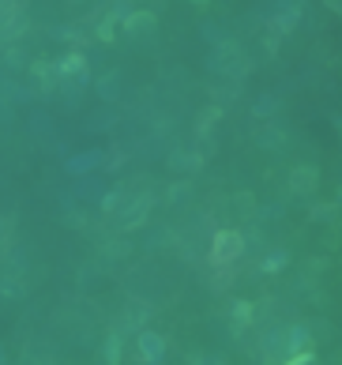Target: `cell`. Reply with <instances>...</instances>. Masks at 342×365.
I'll return each mask as SVG.
<instances>
[{"mask_svg":"<svg viewBox=\"0 0 342 365\" xmlns=\"http://www.w3.org/2000/svg\"><path fill=\"white\" fill-rule=\"evenodd\" d=\"M151 27H154V16H151V12L128 16V30H151Z\"/></svg>","mask_w":342,"mask_h":365,"instance_id":"277c9868","label":"cell"},{"mask_svg":"<svg viewBox=\"0 0 342 365\" xmlns=\"http://www.w3.org/2000/svg\"><path fill=\"white\" fill-rule=\"evenodd\" d=\"M293 192H312L316 185H319V173L316 170H293Z\"/></svg>","mask_w":342,"mask_h":365,"instance_id":"7a4b0ae2","label":"cell"},{"mask_svg":"<svg viewBox=\"0 0 342 365\" xmlns=\"http://www.w3.org/2000/svg\"><path fill=\"white\" fill-rule=\"evenodd\" d=\"M139 342H143V354H147L151 361L162 354V339H158V335H151V331H147V335H139Z\"/></svg>","mask_w":342,"mask_h":365,"instance_id":"3957f363","label":"cell"},{"mask_svg":"<svg viewBox=\"0 0 342 365\" xmlns=\"http://www.w3.org/2000/svg\"><path fill=\"white\" fill-rule=\"evenodd\" d=\"M305 361H312V354H297V358H286L282 365H305Z\"/></svg>","mask_w":342,"mask_h":365,"instance_id":"52a82bcc","label":"cell"},{"mask_svg":"<svg viewBox=\"0 0 342 365\" xmlns=\"http://www.w3.org/2000/svg\"><path fill=\"white\" fill-rule=\"evenodd\" d=\"M241 252H245V241H241L237 230H222V234H215V249H211V260L215 264L237 260Z\"/></svg>","mask_w":342,"mask_h":365,"instance_id":"6da1fadb","label":"cell"},{"mask_svg":"<svg viewBox=\"0 0 342 365\" xmlns=\"http://www.w3.org/2000/svg\"><path fill=\"white\" fill-rule=\"evenodd\" d=\"M83 64H87V61L80 57V53H68V57L61 61V72H64V75H72V72H80V75H83Z\"/></svg>","mask_w":342,"mask_h":365,"instance_id":"5b68a950","label":"cell"},{"mask_svg":"<svg viewBox=\"0 0 342 365\" xmlns=\"http://www.w3.org/2000/svg\"><path fill=\"white\" fill-rule=\"evenodd\" d=\"M248 316H252V309H248V302H241V305H237V320H241V324H245Z\"/></svg>","mask_w":342,"mask_h":365,"instance_id":"8992f818","label":"cell"},{"mask_svg":"<svg viewBox=\"0 0 342 365\" xmlns=\"http://www.w3.org/2000/svg\"><path fill=\"white\" fill-rule=\"evenodd\" d=\"M27 365H49V361H27Z\"/></svg>","mask_w":342,"mask_h":365,"instance_id":"ba28073f","label":"cell"}]
</instances>
